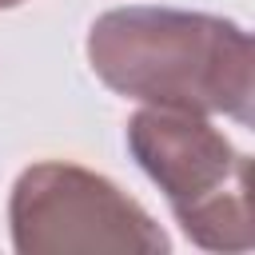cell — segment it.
<instances>
[{
	"label": "cell",
	"instance_id": "7a4b0ae2",
	"mask_svg": "<svg viewBox=\"0 0 255 255\" xmlns=\"http://www.w3.org/2000/svg\"><path fill=\"white\" fill-rule=\"evenodd\" d=\"M128 151L163 191L183 235L203 251H251V159L207 116L139 108L128 120Z\"/></svg>",
	"mask_w": 255,
	"mask_h": 255
},
{
	"label": "cell",
	"instance_id": "3957f363",
	"mask_svg": "<svg viewBox=\"0 0 255 255\" xmlns=\"http://www.w3.org/2000/svg\"><path fill=\"white\" fill-rule=\"evenodd\" d=\"M20 255H167V231L108 175L44 159L16 175L8 195Z\"/></svg>",
	"mask_w": 255,
	"mask_h": 255
},
{
	"label": "cell",
	"instance_id": "6da1fadb",
	"mask_svg": "<svg viewBox=\"0 0 255 255\" xmlns=\"http://www.w3.org/2000/svg\"><path fill=\"white\" fill-rule=\"evenodd\" d=\"M88 64L116 96L251 124L255 44L235 20L183 8H112L88 28Z\"/></svg>",
	"mask_w": 255,
	"mask_h": 255
},
{
	"label": "cell",
	"instance_id": "277c9868",
	"mask_svg": "<svg viewBox=\"0 0 255 255\" xmlns=\"http://www.w3.org/2000/svg\"><path fill=\"white\" fill-rule=\"evenodd\" d=\"M16 4H24V0H0V8H16Z\"/></svg>",
	"mask_w": 255,
	"mask_h": 255
}]
</instances>
